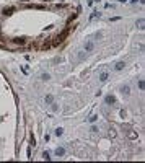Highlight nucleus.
<instances>
[{"label":"nucleus","mask_w":145,"mask_h":163,"mask_svg":"<svg viewBox=\"0 0 145 163\" xmlns=\"http://www.w3.org/2000/svg\"><path fill=\"white\" fill-rule=\"evenodd\" d=\"M70 31H73V26H67L64 31L60 33V34H59L56 39H54V42H52V44H54V46H59V44H62V42L67 39V36L70 34Z\"/></svg>","instance_id":"nucleus-1"},{"label":"nucleus","mask_w":145,"mask_h":163,"mask_svg":"<svg viewBox=\"0 0 145 163\" xmlns=\"http://www.w3.org/2000/svg\"><path fill=\"white\" fill-rule=\"evenodd\" d=\"M49 39H51V38H49ZM49 39H44V42H42V46H41V49H42V51L51 47V41H49Z\"/></svg>","instance_id":"nucleus-2"},{"label":"nucleus","mask_w":145,"mask_h":163,"mask_svg":"<svg viewBox=\"0 0 145 163\" xmlns=\"http://www.w3.org/2000/svg\"><path fill=\"white\" fill-rule=\"evenodd\" d=\"M93 47H95V44H93V42H86V44H85V51H86V52H91V51H93Z\"/></svg>","instance_id":"nucleus-3"},{"label":"nucleus","mask_w":145,"mask_h":163,"mask_svg":"<svg viewBox=\"0 0 145 163\" xmlns=\"http://www.w3.org/2000/svg\"><path fill=\"white\" fill-rule=\"evenodd\" d=\"M106 103H108V104H114V103H116V98L112 96V95H108V96H106Z\"/></svg>","instance_id":"nucleus-4"},{"label":"nucleus","mask_w":145,"mask_h":163,"mask_svg":"<svg viewBox=\"0 0 145 163\" xmlns=\"http://www.w3.org/2000/svg\"><path fill=\"white\" fill-rule=\"evenodd\" d=\"M64 153H65V150H64L62 147H57V148H56V155H57V157H62Z\"/></svg>","instance_id":"nucleus-5"},{"label":"nucleus","mask_w":145,"mask_h":163,"mask_svg":"<svg viewBox=\"0 0 145 163\" xmlns=\"http://www.w3.org/2000/svg\"><path fill=\"white\" fill-rule=\"evenodd\" d=\"M13 11H15V8H13V7H11V8H5V10H3V15H11Z\"/></svg>","instance_id":"nucleus-6"},{"label":"nucleus","mask_w":145,"mask_h":163,"mask_svg":"<svg viewBox=\"0 0 145 163\" xmlns=\"http://www.w3.org/2000/svg\"><path fill=\"white\" fill-rule=\"evenodd\" d=\"M106 80H108V73L104 72V73H101V75H100V82H106Z\"/></svg>","instance_id":"nucleus-7"},{"label":"nucleus","mask_w":145,"mask_h":163,"mask_svg":"<svg viewBox=\"0 0 145 163\" xmlns=\"http://www.w3.org/2000/svg\"><path fill=\"white\" fill-rule=\"evenodd\" d=\"M124 62H117V64H116V70H122V68H124Z\"/></svg>","instance_id":"nucleus-8"},{"label":"nucleus","mask_w":145,"mask_h":163,"mask_svg":"<svg viewBox=\"0 0 145 163\" xmlns=\"http://www.w3.org/2000/svg\"><path fill=\"white\" fill-rule=\"evenodd\" d=\"M13 42H16V44H25V39H23V38H16V39H13Z\"/></svg>","instance_id":"nucleus-9"},{"label":"nucleus","mask_w":145,"mask_h":163,"mask_svg":"<svg viewBox=\"0 0 145 163\" xmlns=\"http://www.w3.org/2000/svg\"><path fill=\"white\" fill-rule=\"evenodd\" d=\"M62 134H64V129H60V127H59V129H56V135H57V137H60Z\"/></svg>","instance_id":"nucleus-10"},{"label":"nucleus","mask_w":145,"mask_h":163,"mask_svg":"<svg viewBox=\"0 0 145 163\" xmlns=\"http://www.w3.org/2000/svg\"><path fill=\"white\" fill-rule=\"evenodd\" d=\"M137 25H139V28H140V30H144V20H139V21H137Z\"/></svg>","instance_id":"nucleus-11"},{"label":"nucleus","mask_w":145,"mask_h":163,"mask_svg":"<svg viewBox=\"0 0 145 163\" xmlns=\"http://www.w3.org/2000/svg\"><path fill=\"white\" fill-rule=\"evenodd\" d=\"M42 158H44V160H51V157H49V153H47V152H44V153H42Z\"/></svg>","instance_id":"nucleus-12"},{"label":"nucleus","mask_w":145,"mask_h":163,"mask_svg":"<svg viewBox=\"0 0 145 163\" xmlns=\"http://www.w3.org/2000/svg\"><path fill=\"white\" fill-rule=\"evenodd\" d=\"M96 16H98V18H100V16H101V15H100V13H98V11H93V15H91V20H93V18H96Z\"/></svg>","instance_id":"nucleus-13"},{"label":"nucleus","mask_w":145,"mask_h":163,"mask_svg":"<svg viewBox=\"0 0 145 163\" xmlns=\"http://www.w3.org/2000/svg\"><path fill=\"white\" fill-rule=\"evenodd\" d=\"M122 93H124V95H129V87H124V88H122Z\"/></svg>","instance_id":"nucleus-14"},{"label":"nucleus","mask_w":145,"mask_h":163,"mask_svg":"<svg viewBox=\"0 0 145 163\" xmlns=\"http://www.w3.org/2000/svg\"><path fill=\"white\" fill-rule=\"evenodd\" d=\"M129 137H130V139H137V134H135V132H129Z\"/></svg>","instance_id":"nucleus-15"},{"label":"nucleus","mask_w":145,"mask_h":163,"mask_svg":"<svg viewBox=\"0 0 145 163\" xmlns=\"http://www.w3.org/2000/svg\"><path fill=\"white\" fill-rule=\"evenodd\" d=\"M31 145H33V147L36 145V139H34V135H31Z\"/></svg>","instance_id":"nucleus-16"},{"label":"nucleus","mask_w":145,"mask_h":163,"mask_svg":"<svg viewBox=\"0 0 145 163\" xmlns=\"http://www.w3.org/2000/svg\"><path fill=\"white\" fill-rule=\"evenodd\" d=\"M46 101H47V103H52V96H51V95H47V96H46Z\"/></svg>","instance_id":"nucleus-17"},{"label":"nucleus","mask_w":145,"mask_h":163,"mask_svg":"<svg viewBox=\"0 0 145 163\" xmlns=\"http://www.w3.org/2000/svg\"><path fill=\"white\" fill-rule=\"evenodd\" d=\"M96 119H98V116H91V118H90V122H95Z\"/></svg>","instance_id":"nucleus-18"},{"label":"nucleus","mask_w":145,"mask_h":163,"mask_svg":"<svg viewBox=\"0 0 145 163\" xmlns=\"http://www.w3.org/2000/svg\"><path fill=\"white\" fill-rule=\"evenodd\" d=\"M144 87H145V85H144V82L140 80V82H139V88H140V90H144Z\"/></svg>","instance_id":"nucleus-19"},{"label":"nucleus","mask_w":145,"mask_h":163,"mask_svg":"<svg viewBox=\"0 0 145 163\" xmlns=\"http://www.w3.org/2000/svg\"><path fill=\"white\" fill-rule=\"evenodd\" d=\"M117 2H121V3H124V2H127V0H117Z\"/></svg>","instance_id":"nucleus-20"}]
</instances>
